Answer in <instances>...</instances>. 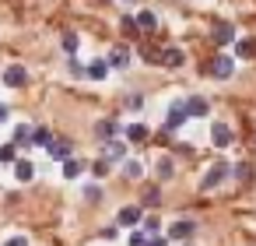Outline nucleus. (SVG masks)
I'll use <instances>...</instances> for the list:
<instances>
[{
	"mask_svg": "<svg viewBox=\"0 0 256 246\" xmlns=\"http://www.w3.org/2000/svg\"><path fill=\"white\" fill-rule=\"evenodd\" d=\"M228 176H232V165H228V162H214V165L204 172L200 186H204V190H214V186H218V183H224Z\"/></svg>",
	"mask_w": 256,
	"mask_h": 246,
	"instance_id": "nucleus-1",
	"label": "nucleus"
},
{
	"mask_svg": "<svg viewBox=\"0 0 256 246\" xmlns=\"http://www.w3.org/2000/svg\"><path fill=\"white\" fill-rule=\"evenodd\" d=\"M186 120H190L186 102H172V106H168V113H165V130H179Z\"/></svg>",
	"mask_w": 256,
	"mask_h": 246,
	"instance_id": "nucleus-2",
	"label": "nucleus"
},
{
	"mask_svg": "<svg viewBox=\"0 0 256 246\" xmlns=\"http://www.w3.org/2000/svg\"><path fill=\"white\" fill-rule=\"evenodd\" d=\"M116 221L126 225V228H137V221H144V207H140V204H126V207H120Z\"/></svg>",
	"mask_w": 256,
	"mask_h": 246,
	"instance_id": "nucleus-3",
	"label": "nucleus"
},
{
	"mask_svg": "<svg viewBox=\"0 0 256 246\" xmlns=\"http://www.w3.org/2000/svg\"><path fill=\"white\" fill-rule=\"evenodd\" d=\"M0 81H4L8 88H22V85L28 81V71H25L22 64H11V67L4 71V78H0Z\"/></svg>",
	"mask_w": 256,
	"mask_h": 246,
	"instance_id": "nucleus-4",
	"label": "nucleus"
},
{
	"mask_svg": "<svg viewBox=\"0 0 256 246\" xmlns=\"http://www.w3.org/2000/svg\"><path fill=\"white\" fill-rule=\"evenodd\" d=\"M109 67L126 71V67H130V50H126V46H112V50H109Z\"/></svg>",
	"mask_w": 256,
	"mask_h": 246,
	"instance_id": "nucleus-5",
	"label": "nucleus"
},
{
	"mask_svg": "<svg viewBox=\"0 0 256 246\" xmlns=\"http://www.w3.org/2000/svg\"><path fill=\"white\" fill-rule=\"evenodd\" d=\"M46 151H50V158H56V162H67V158H70V151H74V144H70L67 137H60V141H53Z\"/></svg>",
	"mask_w": 256,
	"mask_h": 246,
	"instance_id": "nucleus-6",
	"label": "nucleus"
},
{
	"mask_svg": "<svg viewBox=\"0 0 256 246\" xmlns=\"http://www.w3.org/2000/svg\"><path fill=\"white\" fill-rule=\"evenodd\" d=\"M196 232V221H190V218H179L172 228H168V239H190Z\"/></svg>",
	"mask_w": 256,
	"mask_h": 246,
	"instance_id": "nucleus-7",
	"label": "nucleus"
},
{
	"mask_svg": "<svg viewBox=\"0 0 256 246\" xmlns=\"http://www.w3.org/2000/svg\"><path fill=\"white\" fill-rule=\"evenodd\" d=\"M214 43H218V46H228V43H235V25H232V22H221V25H214Z\"/></svg>",
	"mask_w": 256,
	"mask_h": 246,
	"instance_id": "nucleus-8",
	"label": "nucleus"
},
{
	"mask_svg": "<svg viewBox=\"0 0 256 246\" xmlns=\"http://www.w3.org/2000/svg\"><path fill=\"white\" fill-rule=\"evenodd\" d=\"M210 141H214L218 148H228V144H232V127H228V123H214V127H210Z\"/></svg>",
	"mask_w": 256,
	"mask_h": 246,
	"instance_id": "nucleus-9",
	"label": "nucleus"
},
{
	"mask_svg": "<svg viewBox=\"0 0 256 246\" xmlns=\"http://www.w3.org/2000/svg\"><path fill=\"white\" fill-rule=\"evenodd\" d=\"M186 113H190V116H207L210 106H207L204 95H190V99H186Z\"/></svg>",
	"mask_w": 256,
	"mask_h": 246,
	"instance_id": "nucleus-10",
	"label": "nucleus"
},
{
	"mask_svg": "<svg viewBox=\"0 0 256 246\" xmlns=\"http://www.w3.org/2000/svg\"><path fill=\"white\" fill-rule=\"evenodd\" d=\"M162 64H165V67H182V64H186V53H182L179 46H168V50L162 53Z\"/></svg>",
	"mask_w": 256,
	"mask_h": 246,
	"instance_id": "nucleus-11",
	"label": "nucleus"
},
{
	"mask_svg": "<svg viewBox=\"0 0 256 246\" xmlns=\"http://www.w3.org/2000/svg\"><path fill=\"white\" fill-rule=\"evenodd\" d=\"M232 71H235V60L221 53V57L214 60V74H218V78H232Z\"/></svg>",
	"mask_w": 256,
	"mask_h": 246,
	"instance_id": "nucleus-12",
	"label": "nucleus"
},
{
	"mask_svg": "<svg viewBox=\"0 0 256 246\" xmlns=\"http://www.w3.org/2000/svg\"><path fill=\"white\" fill-rule=\"evenodd\" d=\"M106 74H109V60H92L88 64V78L92 81H106Z\"/></svg>",
	"mask_w": 256,
	"mask_h": 246,
	"instance_id": "nucleus-13",
	"label": "nucleus"
},
{
	"mask_svg": "<svg viewBox=\"0 0 256 246\" xmlns=\"http://www.w3.org/2000/svg\"><path fill=\"white\" fill-rule=\"evenodd\" d=\"M14 176H18L22 183H28V179L36 176V165H32L28 158H18V162H14Z\"/></svg>",
	"mask_w": 256,
	"mask_h": 246,
	"instance_id": "nucleus-14",
	"label": "nucleus"
},
{
	"mask_svg": "<svg viewBox=\"0 0 256 246\" xmlns=\"http://www.w3.org/2000/svg\"><path fill=\"white\" fill-rule=\"evenodd\" d=\"M123 134H126V141H134V144L148 141V127H144V123H130V127H126Z\"/></svg>",
	"mask_w": 256,
	"mask_h": 246,
	"instance_id": "nucleus-15",
	"label": "nucleus"
},
{
	"mask_svg": "<svg viewBox=\"0 0 256 246\" xmlns=\"http://www.w3.org/2000/svg\"><path fill=\"white\" fill-rule=\"evenodd\" d=\"M123 141H106V148H102V158H109V162H116V158H123Z\"/></svg>",
	"mask_w": 256,
	"mask_h": 246,
	"instance_id": "nucleus-16",
	"label": "nucleus"
},
{
	"mask_svg": "<svg viewBox=\"0 0 256 246\" xmlns=\"http://www.w3.org/2000/svg\"><path fill=\"white\" fill-rule=\"evenodd\" d=\"M137 29H140V32H154V29H158V18H154L151 11H140V15H137Z\"/></svg>",
	"mask_w": 256,
	"mask_h": 246,
	"instance_id": "nucleus-17",
	"label": "nucleus"
},
{
	"mask_svg": "<svg viewBox=\"0 0 256 246\" xmlns=\"http://www.w3.org/2000/svg\"><path fill=\"white\" fill-rule=\"evenodd\" d=\"M95 134H98L102 141H112V134H116V123H112V120H98V123H95Z\"/></svg>",
	"mask_w": 256,
	"mask_h": 246,
	"instance_id": "nucleus-18",
	"label": "nucleus"
},
{
	"mask_svg": "<svg viewBox=\"0 0 256 246\" xmlns=\"http://www.w3.org/2000/svg\"><path fill=\"white\" fill-rule=\"evenodd\" d=\"M32 137H36V130H32V127H25V123L14 130V144H25V148H28V144H32Z\"/></svg>",
	"mask_w": 256,
	"mask_h": 246,
	"instance_id": "nucleus-19",
	"label": "nucleus"
},
{
	"mask_svg": "<svg viewBox=\"0 0 256 246\" xmlns=\"http://www.w3.org/2000/svg\"><path fill=\"white\" fill-rule=\"evenodd\" d=\"M81 172H84V165H81L78 158H67V162H64V176H67V179H78Z\"/></svg>",
	"mask_w": 256,
	"mask_h": 246,
	"instance_id": "nucleus-20",
	"label": "nucleus"
},
{
	"mask_svg": "<svg viewBox=\"0 0 256 246\" xmlns=\"http://www.w3.org/2000/svg\"><path fill=\"white\" fill-rule=\"evenodd\" d=\"M172 172H176V162H172L168 155H162V158H158V176H162V179H172Z\"/></svg>",
	"mask_w": 256,
	"mask_h": 246,
	"instance_id": "nucleus-21",
	"label": "nucleus"
},
{
	"mask_svg": "<svg viewBox=\"0 0 256 246\" xmlns=\"http://www.w3.org/2000/svg\"><path fill=\"white\" fill-rule=\"evenodd\" d=\"M235 53H238V57H246V60H249V57H256V39H242V43L235 46Z\"/></svg>",
	"mask_w": 256,
	"mask_h": 246,
	"instance_id": "nucleus-22",
	"label": "nucleus"
},
{
	"mask_svg": "<svg viewBox=\"0 0 256 246\" xmlns=\"http://www.w3.org/2000/svg\"><path fill=\"white\" fill-rule=\"evenodd\" d=\"M123 176H126V179H140V176H144V165L130 158V162H126V169H123Z\"/></svg>",
	"mask_w": 256,
	"mask_h": 246,
	"instance_id": "nucleus-23",
	"label": "nucleus"
},
{
	"mask_svg": "<svg viewBox=\"0 0 256 246\" xmlns=\"http://www.w3.org/2000/svg\"><path fill=\"white\" fill-rule=\"evenodd\" d=\"M148 242H151V235H148V232H140V228H134V232H130V246H148Z\"/></svg>",
	"mask_w": 256,
	"mask_h": 246,
	"instance_id": "nucleus-24",
	"label": "nucleus"
},
{
	"mask_svg": "<svg viewBox=\"0 0 256 246\" xmlns=\"http://www.w3.org/2000/svg\"><path fill=\"white\" fill-rule=\"evenodd\" d=\"M32 144H42V148H50V144H53V134H50V130H36Z\"/></svg>",
	"mask_w": 256,
	"mask_h": 246,
	"instance_id": "nucleus-25",
	"label": "nucleus"
},
{
	"mask_svg": "<svg viewBox=\"0 0 256 246\" xmlns=\"http://www.w3.org/2000/svg\"><path fill=\"white\" fill-rule=\"evenodd\" d=\"M0 162H18V151H14V144H4V148H0Z\"/></svg>",
	"mask_w": 256,
	"mask_h": 246,
	"instance_id": "nucleus-26",
	"label": "nucleus"
},
{
	"mask_svg": "<svg viewBox=\"0 0 256 246\" xmlns=\"http://www.w3.org/2000/svg\"><path fill=\"white\" fill-rule=\"evenodd\" d=\"M64 50L67 53H78V36L74 32H64Z\"/></svg>",
	"mask_w": 256,
	"mask_h": 246,
	"instance_id": "nucleus-27",
	"label": "nucleus"
},
{
	"mask_svg": "<svg viewBox=\"0 0 256 246\" xmlns=\"http://www.w3.org/2000/svg\"><path fill=\"white\" fill-rule=\"evenodd\" d=\"M120 25H123V32H126V36H137V32H140V29H137V18H123Z\"/></svg>",
	"mask_w": 256,
	"mask_h": 246,
	"instance_id": "nucleus-28",
	"label": "nucleus"
},
{
	"mask_svg": "<svg viewBox=\"0 0 256 246\" xmlns=\"http://www.w3.org/2000/svg\"><path fill=\"white\" fill-rule=\"evenodd\" d=\"M148 64H162V50H140Z\"/></svg>",
	"mask_w": 256,
	"mask_h": 246,
	"instance_id": "nucleus-29",
	"label": "nucleus"
},
{
	"mask_svg": "<svg viewBox=\"0 0 256 246\" xmlns=\"http://www.w3.org/2000/svg\"><path fill=\"white\" fill-rule=\"evenodd\" d=\"M92 172H95V176H106V172H109V158H98V162L92 165Z\"/></svg>",
	"mask_w": 256,
	"mask_h": 246,
	"instance_id": "nucleus-30",
	"label": "nucleus"
},
{
	"mask_svg": "<svg viewBox=\"0 0 256 246\" xmlns=\"http://www.w3.org/2000/svg\"><path fill=\"white\" fill-rule=\"evenodd\" d=\"M232 172H235V176H238V179H242V183H246V179H249V176H252V169H249V165H235V169H232Z\"/></svg>",
	"mask_w": 256,
	"mask_h": 246,
	"instance_id": "nucleus-31",
	"label": "nucleus"
},
{
	"mask_svg": "<svg viewBox=\"0 0 256 246\" xmlns=\"http://www.w3.org/2000/svg\"><path fill=\"white\" fill-rule=\"evenodd\" d=\"M84 197H88V200H98L102 190H98V186H84Z\"/></svg>",
	"mask_w": 256,
	"mask_h": 246,
	"instance_id": "nucleus-32",
	"label": "nucleus"
},
{
	"mask_svg": "<svg viewBox=\"0 0 256 246\" xmlns=\"http://www.w3.org/2000/svg\"><path fill=\"white\" fill-rule=\"evenodd\" d=\"M4 246H28V239H25V235H11Z\"/></svg>",
	"mask_w": 256,
	"mask_h": 246,
	"instance_id": "nucleus-33",
	"label": "nucleus"
},
{
	"mask_svg": "<svg viewBox=\"0 0 256 246\" xmlns=\"http://www.w3.org/2000/svg\"><path fill=\"white\" fill-rule=\"evenodd\" d=\"M144 204L151 207V204H158V190H148V197H144Z\"/></svg>",
	"mask_w": 256,
	"mask_h": 246,
	"instance_id": "nucleus-34",
	"label": "nucleus"
},
{
	"mask_svg": "<svg viewBox=\"0 0 256 246\" xmlns=\"http://www.w3.org/2000/svg\"><path fill=\"white\" fill-rule=\"evenodd\" d=\"M144 228H148V235H154V232H158V221H154V218H148V221H144Z\"/></svg>",
	"mask_w": 256,
	"mask_h": 246,
	"instance_id": "nucleus-35",
	"label": "nucleus"
},
{
	"mask_svg": "<svg viewBox=\"0 0 256 246\" xmlns=\"http://www.w3.org/2000/svg\"><path fill=\"white\" fill-rule=\"evenodd\" d=\"M148 246H168V239H162V235H151V242Z\"/></svg>",
	"mask_w": 256,
	"mask_h": 246,
	"instance_id": "nucleus-36",
	"label": "nucleus"
},
{
	"mask_svg": "<svg viewBox=\"0 0 256 246\" xmlns=\"http://www.w3.org/2000/svg\"><path fill=\"white\" fill-rule=\"evenodd\" d=\"M8 116H11V109H8L4 102H0V123H8Z\"/></svg>",
	"mask_w": 256,
	"mask_h": 246,
	"instance_id": "nucleus-37",
	"label": "nucleus"
}]
</instances>
